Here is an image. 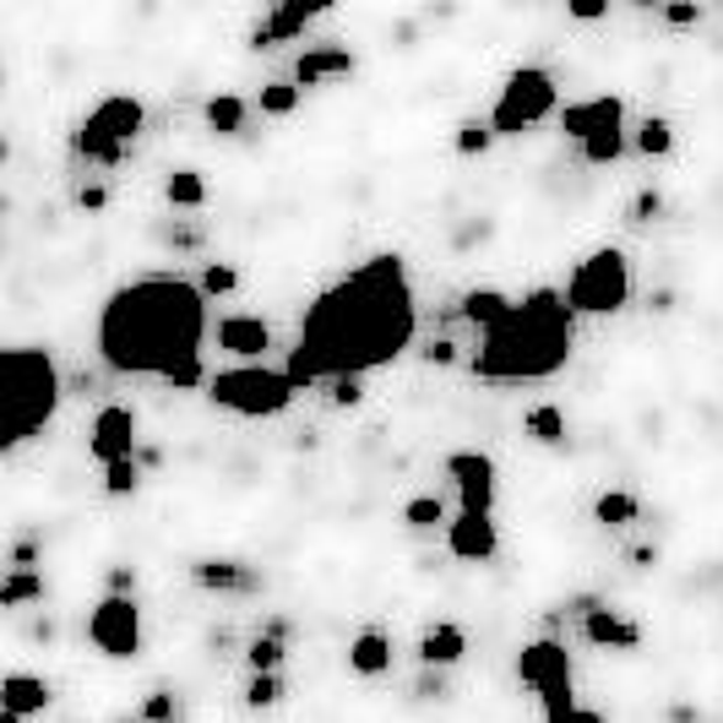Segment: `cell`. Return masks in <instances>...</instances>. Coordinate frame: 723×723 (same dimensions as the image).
<instances>
[{"mask_svg": "<svg viewBox=\"0 0 723 723\" xmlns=\"http://www.w3.org/2000/svg\"><path fill=\"white\" fill-rule=\"evenodd\" d=\"M414 332H420V305L409 267L403 256L381 251L310 299L284 370L294 387H315V381L332 387L348 376L365 381L370 370L392 365L414 343Z\"/></svg>", "mask_w": 723, "mask_h": 723, "instance_id": "cell-1", "label": "cell"}, {"mask_svg": "<svg viewBox=\"0 0 723 723\" xmlns=\"http://www.w3.org/2000/svg\"><path fill=\"white\" fill-rule=\"evenodd\" d=\"M207 294L185 278H137L115 289L99 310V354L115 376H158L174 392L202 387Z\"/></svg>", "mask_w": 723, "mask_h": 723, "instance_id": "cell-2", "label": "cell"}, {"mask_svg": "<svg viewBox=\"0 0 723 723\" xmlns=\"http://www.w3.org/2000/svg\"><path fill=\"white\" fill-rule=\"evenodd\" d=\"M572 305L566 294L539 289L528 299H512V310L479 332V354H473V376L479 381H544L555 370H566L572 359Z\"/></svg>", "mask_w": 723, "mask_h": 723, "instance_id": "cell-3", "label": "cell"}, {"mask_svg": "<svg viewBox=\"0 0 723 723\" xmlns=\"http://www.w3.org/2000/svg\"><path fill=\"white\" fill-rule=\"evenodd\" d=\"M60 409V370L44 348H5L0 354V446L16 451L44 431Z\"/></svg>", "mask_w": 723, "mask_h": 723, "instance_id": "cell-4", "label": "cell"}, {"mask_svg": "<svg viewBox=\"0 0 723 723\" xmlns=\"http://www.w3.org/2000/svg\"><path fill=\"white\" fill-rule=\"evenodd\" d=\"M294 392L299 387L289 381V370H267V365H234V370H218L207 381V398L218 409L240 414V420H273V414H284L294 403Z\"/></svg>", "mask_w": 723, "mask_h": 723, "instance_id": "cell-5", "label": "cell"}, {"mask_svg": "<svg viewBox=\"0 0 723 723\" xmlns=\"http://www.w3.org/2000/svg\"><path fill=\"white\" fill-rule=\"evenodd\" d=\"M142 120H147V110L131 99V93H110V99H104V104H93V110H88V120L77 126V152H82L88 163L115 169V163L126 158V147L137 142Z\"/></svg>", "mask_w": 723, "mask_h": 723, "instance_id": "cell-6", "label": "cell"}, {"mask_svg": "<svg viewBox=\"0 0 723 723\" xmlns=\"http://www.w3.org/2000/svg\"><path fill=\"white\" fill-rule=\"evenodd\" d=\"M626 299H631V262L615 245H604L587 262H577V273L566 284L572 315H615V310H626Z\"/></svg>", "mask_w": 723, "mask_h": 723, "instance_id": "cell-7", "label": "cell"}, {"mask_svg": "<svg viewBox=\"0 0 723 723\" xmlns=\"http://www.w3.org/2000/svg\"><path fill=\"white\" fill-rule=\"evenodd\" d=\"M555 99H561L555 77L544 66H523V71L506 77V88H501V99L490 110V131L495 137H523L528 126H539L544 115H555Z\"/></svg>", "mask_w": 723, "mask_h": 723, "instance_id": "cell-8", "label": "cell"}, {"mask_svg": "<svg viewBox=\"0 0 723 723\" xmlns=\"http://www.w3.org/2000/svg\"><path fill=\"white\" fill-rule=\"evenodd\" d=\"M517 680L528 686V691H539V702H544V723H561L572 708H577V697H572V653H566V642H528L523 653H517Z\"/></svg>", "mask_w": 723, "mask_h": 723, "instance_id": "cell-9", "label": "cell"}, {"mask_svg": "<svg viewBox=\"0 0 723 723\" xmlns=\"http://www.w3.org/2000/svg\"><path fill=\"white\" fill-rule=\"evenodd\" d=\"M88 636L104 658H137L142 653V609L137 598H120L110 593L93 615H88Z\"/></svg>", "mask_w": 723, "mask_h": 723, "instance_id": "cell-10", "label": "cell"}, {"mask_svg": "<svg viewBox=\"0 0 723 723\" xmlns=\"http://www.w3.org/2000/svg\"><path fill=\"white\" fill-rule=\"evenodd\" d=\"M88 457L104 462V468L131 462V457H137V414L120 409V403L99 409V420H93V431H88Z\"/></svg>", "mask_w": 723, "mask_h": 723, "instance_id": "cell-11", "label": "cell"}, {"mask_svg": "<svg viewBox=\"0 0 723 723\" xmlns=\"http://www.w3.org/2000/svg\"><path fill=\"white\" fill-rule=\"evenodd\" d=\"M446 473L457 479L462 512L490 517V506H495V462H490L484 451H451V457H446Z\"/></svg>", "mask_w": 723, "mask_h": 723, "instance_id": "cell-12", "label": "cell"}, {"mask_svg": "<svg viewBox=\"0 0 723 723\" xmlns=\"http://www.w3.org/2000/svg\"><path fill=\"white\" fill-rule=\"evenodd\" d=\"M446 550H451L457 561H473V566L495 561V550H501L495 517H473V512H457V523H446Z\"/></svg>", "mask_w": 723, "mask_h": 723, "instance_id": "cell-13", "label": "cell"}, {"mask_svg": "<svg viewBox=\"0 0 723 723\" xmlns=\"http://www.w3.org/2000/svg\"><path fill=\"white\" fill-rule=\"evenodd\" d=\"M582 636H587L593 647H615V653H636V647H642V626L620 620L615 609H604V604H593V598H582Z\"/></svg>", "mask_w": 723, "mask_h": 723, "instance_id": "cell-14", "label": "cell"}, {"mask_svg": "<svg viewBox=\"0 0 723 723\" xmlns=\"http://www.w3.org/2000/svg\"><path fill=\"white\" fill-rule=\"evenodd\" d=\"M609 126H626V104H620L615 93H598V99H587V104H566V110H561V131L577 137V142L609 131Z\"/></svg>", "mask_w": 723, "mask_h": 723, "instance_id": "cell-15", "label": "cell"}, {"mask_svg": "<svg viewBox=\"0 0 723 723\" xmlns=\"http://www.w3.org/2000/svg\"><path fill=\"white\" fill-rule=\"evenodd\" d=\"M218 348H229L240 359H256V354L273 348V326L262 315H223L218 321Z\"/></svg>", "mask_w": 723, "mask_h": 723, "instance_id": "cell-16", "label": "cell"}, {"mask_svg": "<svg viewBox=\"0 0 723 723\" xmlns=\"http://www.w3.org/2000/svg\"><path fill=\"white\" fill-rule=\"evenodd\" d=\"M321 16V5H278V11H267L262 22H256V33H251V49H273V44H289L299 38L310 22Z\"/></svg>", "mask_w": 723, "mask_h": 723, "instance_id": "cell-17", "label": "cell"}, {"mask_svg": "<svg viewBox=\"0 0 723 723\" xmlns=\"http://www.w3.org/2000/svg\"><path fill=\"white\" fill-rule=\"evenodd\" d=\"M49 702H55V691L38 675H5L0 680V713L33 719V713H49Z\"/></svg>", "mask_w": 723, "mask_h": 723, "instance_id": "cell-18", "label": "cell"}, {"mask_svg": "<svg viewBox=\"0 0 723 723\" xmlns=\"http://www.w3.org/2000/svg\"><path fill=\"white\" fill-rule=\"evenodd\" d=\"M462 653H468V631L462 626H431L425 636H420V664L425 669H451V664H462Z\"/></svg>", "mask_w": 723, "mask_h": 723, "instance_id": "cell-19", "label": "cell"}, {"mask_svg": "<svg viewBox=\"0 0 723 723\" xmlns=\"http://www.w3.org/2000/svg\"><path fill=\"white\" fill-rule=\"evenodd\" d=\"M348 669L365 675V680L387 675V669H392V636H387V631H359V636L348 642Z\"/></svg>", "mask_w": 723, "mask_h": 723, "instance_id": "cell-20", "label": "cell"}, {"mask_svg": "<svg viewBox=\"0 0 723 723\" xmlns=\"http://www.w3.org/2000/svg\"><path fill=\"white\" fill-rule=\"evenodd\" d=\"M354 71V55L348 49H305L299 66H294V88H315L326 77H348Z\"/></svg>", "mask_w": 723, "mask_h": 723, "instance_id": "cell-21", "label": "cell"}, {"mask_svg": "<svg viewBox=\"0 0 723 723\" xmlns=\"http://www.w3.org/2000/svg\"><path fill=\"white\" fill-rule=\"evenodd\" d=\"M191 577L202 582V587H213V593H251L256 587V577L240 561H196Z\"/></svg>", "mask_w": 723, "mask_h": 723, "instance_id": "cell-22", "label": "cell"}, {"mask_svg": "<svg viewBox=\"0 0 723 723\" xmlns=\"http://www.w3.org/2000/svg\"><path fill=\"white\" fill-rule=\"evenodd\" d=\"M506 310H512V299H506L501 289H468V294H462V315H468L479 332H490Z\"/></svg>", "mask_w": 723, "mask_h": 723, "instance_id": "cell-23", "label": "cell"}, {"mask_svg": "<svg viewBox=\"0 0 723 723\" xmlns=\"http://www.w3.org/2000/svg\"><path fill=\"white\" fill-rule=\"evenodd\" d=\"M202 115H207V126H213L218 137H240L251 110H245V99H234V93H218V99H207V110H202Z\"/></svg>", "mask_w": 723, "mask_h": 723, "instance_id": "cell-24", "label": "cell"}, {"mask_svg": "<svg viewBox=\"0 0 723 723\" xmlns=\"http://www.w3.org/2000/svg\"><path fill=\"white\" fill-rule=\"evenodd\" d=\"M636 517H642V501L626 495V490H604V495L593 501V523H604V528H626V523H636Z\"/></svg>", "mask_w": 723, "mask_h": 723, "instance_id": "cell-25", "label": "cell"}, {"mask_svg": "<svg viewBox=\"0 0 723 723\" xmlns=\"http://www.w3.org/2000/svg\"><path fill=\"white\" fill-rule=\"evenodd\" d=\"M528 435L539 440V446H561L566 440V414L555 409V403H539V409H528Z\"/></svg>", "mask_w": 723, "mask_h": 723, "instance_id": "cell-26", "label": "cell"}, {"mask_svg": "<svg viewBox=\"0 0 723 723\" xmlns=\"http://www.w3.org/2000/svg\"><path fill=\"white\" fill-rule=\"evenodd\" d=\"M289 658V647H284V636H273V631H262L251 647H245V664H251V675H278V664Z\"/></svg>", "mask_w": 723, "mask_h": 723, "instance_id": "cell-27", "label": "cell"}, {"mask_svg": "<svg viewBox=\"0 0 723 723\" xmlns=\"http://www.w3.org/2000/svg\"><path fill=\"white\" fill-rule=\"evenodd\" d=\"M33 598H44V577L38 572H11V577L0 582V609H22Z\"/></svg>", "mask_w": 723, "mask_h": 723, "instance_id": "cell-28", "label": "cell"}, {"mask_svg": "<svg viewBox=\"0 0 723 723\" xmlns=\"http://www.w3.org/2000/svg\"><path fill=\"white\" fill-rule=\"evenodd\" d=\"M163 196H169L174 207H202V202H207V185H202L196 169H174L169 185H163Z\"/></svg>", "mask_w": 723, "mask_h": 723, "instance_id": "cell-29", "label": "cell"}, {"mask_svg": "<svg viewBox=\"0 0 723 723\" xmlns=\"http://www.w3.org/2000/svg\"><path fill=\"white\" fill-rule=\"evenodd\" d=\"M636 147H642L647 158H669V152H675V126H669L664 115H647L642 131H636Z\"/></svg>", "mask_w": 723, "mask_h": 723, "instance_id": "cell-30", "label": "cell"}, {"mask_svg": "<svg viewBox=\"0 0 723 723\" xmlns=\"http://www.w3.org/2000/svg\"><path fill=\"white\" fill-rule=\"evenodd\" d=\"M620 152H626V131H620V126H609V131H598V137H587V142H582V158H587L593 169L615 163Z\"/></svg>", "mask_w": 723, "mask_h": 723, "instance_id": "cell-31", "label": "cell"}, {"mask_svg": "<svg viewBox=\"0 0 723 723\" xmlns=\"http://www.w3.org/2000/svg\"><path fill=\"white\" fill-rule=\"evenodd\" d=\"M294 110H299V88H294V82H267V88H262V115L289 120Z\"/></svg>", "mask_w": 723, "mask_h": 723, "instance_id": "cell-32", "label": "cell"}, {"mask_svg": "<svg viewBox=\"0 0 723 723\" xmlns=\"http://www.w3.org/2000/svg\"><path fill=\"white\" fill-rule=\"evenodd\" d=\"M403 523H409V528H420V533H425V528H435V523H446V506H440V495H414V501L403 506Z\"/></svg>", "mask_w": 723, "mask_h": 723, "instance_id": "cell-33", "label": "cell"}, {"mask_svg": "<svg viewBox=\"0 0 723 723\" xmlns=\"http://www.w3.org/2000/svg\"><path fill=\"white\" fill-rule=\"evenodd\" d=\"M284 702V680L278 675H251V686H245V708H278Z\"/></svg>", "mask_w": 723, "mask_h": 723, "instance_id": "cell-34", "label": "cell"}, {"mask_svg": "<svg viewBox=\"0 0 723 723\" xmlns=\"http://www.w3.org/2000/svg\"><path fill=\"white\" fill-rule=\"evenodd\" d=\"M137 484H142V468H137V457H131V462H115V468H104V490H110V495H137Z\"/></svg>", "mask_w": 723, "mask_h": 723, "instance_id": "cell-35", "label": "cell"}, {"mask_svg": "<svg viewBox=\"0 0 723 723\" xmlns=\"http://www.w3.org/2000/svg\"><path fill=\"white\" fill-rule=\"evenodd\" d=\"M495 142V131H490V120H462L457 126V152L462 158H473V152H484V147Z\"/></svg>", "mask_w": 723, "mask_h": 723, "instance_id": "cell-36", "label": "cell"}, {"mask_svg": "<svg viewBox=\"0 0 723 723\" xmlns=\"http://www.w3.org/2000/svg\"><path fill=\"white\" fill-rule=\"evenodd\" d=\"M240 289V273L229 267V262H207V273H202V294H234Z\"/></svg>", "mask_w": 723, "mask_h": 723, "instance_id": "cell-37", "label": "cell"}, {"mask_svg": "<svg viewBox=\"0 0 723 723\" xmlns=\"http://www.w3.org/2000/svg\"><path fill=\"white\" fill-rule=\"evenodd\" d=\"M337 409H359L365 403V381L359 376H348V381H332V392H326Z\"/></svg>", "mask_w": 723, "mask_h": 723, "instance_id": "cell-38", "label": "cell"}, {"mask_svg": "<svg viewBox=\"0 0 723 723\" xmlns=\"http://www.w3.org/2000/svg\"><path fill=\"white\" fill-rule=\"evenodd\" d=\"M142 719L147 723H174V697H169V691H152L142 702Z\"/></svg>", "mask_w": 723, "mask_h": 723, "instance_id": "cell-39", "label": "cell"}, {"mask_svg": "<svg viewBox=\"0 0 723 723\" xmlns=\"http://www.w3.org/2000/svg\"><path fill=\"white\" fill-rule=\"evenodd\" d=\"M658 213H664V196H658V191H642V196L631 202V223H653Z\"/></svg>", "mask_w": 723, "mask_h": 723, "instance_id": "cell-40", "label": "cell"}, {"mask_svg": "<svg viewBox=\"0 0 723 723\" xmlns=\"http://www.w3.org/2000/svg\"><path fill=\"white\" fill-rule=\"evenodd\" d=\"M664 22L669 27H697L702 22V5H664Z\"/></svg>", "mask_w": 723, "mask_h": 723, "instance_id": "cell-41", "label": "cell"}, {"mask_svg": "<svg viewBox=\"0 0 723 723\" xmlns=\"http://www.w3.org/2000/svg\"><path fill=\"white\" fill-rule=\"evenodd\" d=\"M77 207H82V213H104V207H110V191H104V185H82V191H77Z\"/></svg>", "mask_w": 723, "mask_h": 723, "instance_id": "cell-42", "label": "cell"}, {"mask_svg": "<svg viewBox=\"0 0 723 723\" xmlns=\"http://www.w3.org/2000/svg\"><path fill=\"white\" fill-rule=\"evenodd\" d=\"M110 593L137 598V566H115V572H110Z\"/></svg>", "mask_w": 723, "mask_h": 723, "instance_id": "cell-43", "label": "cell"}, {"mask_svg": "<svg viewBox=\"0 0 723 723\" xmlns=\"http://www.w3.org/2000/svg\"><path fill=\"white\" fill-rule=\"evenodd\" d=\"M572 16H577V22H598V16H609V5H598V0H577Z\"/></svg>", "mask_w": 723, "mask_h": 723, "instance_id": "cell-44", "label": "cell"}, {"mask_svg": "<svg viewBox=\"0 0 723 723\" xmlns=\"http://www.w3.org/2000/svg\"><path fill=\"white\" fill-rule=\"evenodd\" d=\"M425 359H431V365H451V359H457V348L440 337V343H431V348H425Z\"/></svg>", "mask_w": 723, "mask_h": 723, "instance_id": "cell-45", "label": "cell"}, {"mask_svg": "<svg viewBox=\"0 0 723 723\" xmlns=\"http://www.w3.org/2000/svg\"><path fill=\"white\" fill-rule=\"evenodd\" d=\"M0 723H22V719H16V713H0Z\"/></svg>", "mask_w": 723, "mask_h": 723, "instance_id": "cell-46", "label": "cell"}, {"mask_svg": "<svg viewBox=\"0 0 723 723\" xmlns=\"http://www.w3.org/2000/svg\"><path fill=\"white\" fill-rule=\"evenodd\" d=\"M120 723H131V719H120Z\"/></svg>", "mask_w": 723, "mask_h": 723, "instance_id": "cell-47", "label": "cell"}]
</instances>
